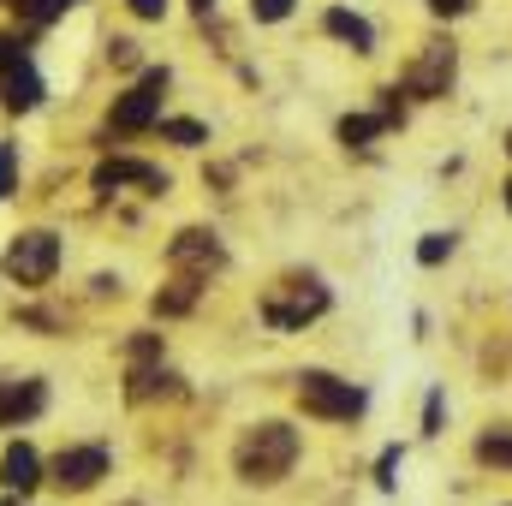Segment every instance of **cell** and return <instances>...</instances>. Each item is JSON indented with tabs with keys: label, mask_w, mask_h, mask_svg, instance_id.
<instances>
[{
	"label": "cell",
	"mask_w": 512,
	"mask_h": 506,
	"mask_svg": "<svg viewBox=\"0 0 512 506\" xmlns=\"http://www.w3.org/2000/svg\"><path fill=\"white\" fill-rule=\"evenodd\" d=\"M507 209H512V179H507Z\"/></svg>",
	"instance_id": "cell-27"
},
{
	"label": "cell",
	"mask_w": 512,
	"mask_h": 506,
	"mask_svg": "<svg viewBox=\"0 0 512 506\" xmlns=\"http://www.w3.org/2000/svg\"><path fill=\"white\" fill-rule=\"evenodd\" d=\"M292 459H298V429L292 423H256L233 447V465H239L245 483H280L292 471Z\"/></svg>",
	"instance_id": "cell-1"
},
{
	"label": "cell",
	"mask_w": 512,
	"mask_h": 506,
	"mask_svg": "<svg viewBox=\"0 0 512 506\" xmlns=\"http://www.w3.org/2000/svg\"><path fill=\"white\" fill-rule=\"evenodd\" d=\"M131 12H137V18H161V12H167V0H131Z\"/></svg>",
	"instance_id": "cell-24"
},
{
	"label": "cell",
	"mask_w": 512,
	"mask_h": 506,
	"mask_svg": "<svg viewBox=\"0 0 512 506\" xmlns=\"http://www.w3.org/2000/svg\"><path fill=\"white\" fill-rule=\"evenodd\" d=\"M393 471H399V447H387V453H382V465H376V477H382V483H393Z\"/></svg>",
	"instance_id": "cell-23"
},
{
	"label": "cell",
	"mask_w": 512,
	"mask_h": 506,
	"mask_svg": "<svg viewBox=\"0 0 512 506\" xmlns=\"http://www.w3.org/2000/svg\"><path fill=\"white\" fill-rule=\"evenodd\" d=\"M18 6V18L24 24H48V18H60L66 6H78V0H12Z\"/></svg>",
	"instance_id": "cell-16"
},
{
	"label": "cell",
	"mask_w": 512,
	"mask_h": 506,
	"mask_svg": "<svg viewBox=\"0 0 512 506\" xmlns=\"http://www.w3.org/2000/svg\"><path fill=\"white\" fill-rule=\"evenodd\" d=\"M42 405H48V387H42V381H0V429H18V423H30V417H36V411H42Z\"/></svg>",
	"instance_id": "cell-9"
},
{
	"label": "cell",
	"mask_w": 512,
	"mask_h": 506,
	"mask_svg": "<svg viewBox=\"0 0 512 506\" xmlns=\"http://www.w3.org/2000/svg\"><path fill=\"white\" fill-rule=\"evenodd\" d=\"M376 131H387L382 114H352V120H340V143H370Z\"/></svg>",
	"instance_id": "cell-15"
},
{
	"label": "cell",
	"mask_w": 512,
	"mask_h": 506,
	"mask_svg": "<svg viewBox=\"0 0 512 506\" xmlns=\"http://www.w3.org/2000/svg\"><path fill=\"white\" fill-rule=\"evenodd\" d=\"M12 179H18V143H0V197H12Z\"/></svg>",
	"instance_id": "cell-19"
},
{
	"label": "cell",
	"mask_w": 512,
	"mask_h": 506,
	"mask_svg": "<svg viewBox=\"0 0 512 506\" xmlns=\"http://www.w3.org/2000/svg\"><path fill=\"white\" fill-rule=\"evenodd\" d=\"M328 36H340V42H352V54H370L376 48V30H370V18H358V12H346V6H328Z\"/></svg>",
	"instance_id": "cell-12"
},
{
	"label": "cell",
	"mask_w": 512,
	"mask_h": 506,
	"mask_svg": "<svg viewBox=\"0 0 512 506\" xmlns=\"http://www.w3.org/2000/svg\"><path fill=\"white\" fill-rule=\"evenodd\" d=\"M167 262H173V268H185L191 280H209V268H221V262H227V251H221V239H215V233L191 227V233H179V239H173Z\"/></svg>",
	"instance_id": "cell-7"
},
{
	"label": "cell",
	"mask_w": 512,
	"mask_h": 506,
	"mask_svg": "<svg viewBox=\"0 0 512 506\" xmlns=\"http://www.w3.org/2000/svg\"><path fill=\"white\" fill-rule=\"evenodd\" d=\"M18 66H30V60H24V42L0 36V72H18Z\"/></svg>",
	"instance_id": "cell-21"
},
{
	"label": "cell",
	"mask_w": 512,
	"mask_h": 506,
	"mask_svg": "<svg viewBox=\"0 0 512 506\" xmlns=\"http://www.w3.org/2000/svg\"><path fill=\"white\" fill-rule=\"evenodd\" d=\"M447 84H453V48H447V42H429L423 60L405 72V90L429 102V96H447Z\"/></svg>",
	"instance_id": "cell-8"
},
{
	"label": "cell",
	"mask_w": 512,
	"mask_h": 506,
	"mask_svg": "<svg viewBox=\"0 0 512 506\" xmlns=\"http://www.w3.org/2000/svg\"><path fill=\"white\" fill-rule=\"evenodd\" d=\"M435 12H465V0H429Z\"/></svg>",
	"instance_id": "cell-25"
},
{
	"label": "cell",
	"mask_w": 512,
	"mask_h": 506,
	"mask_svg": "<svg viewBox=\"0 0 512 506\" xmlns=\"http://www.w3.org/2000/svg\"><path fill=\"white\" fill-rule=\"evenodd\" d=\"M328 310V286L322 280H280V286H268V298H262V316H268V328H280V334H298L304 322H316Z\"/></svg>",
	"instance_id": "cell-3"
},
{
	"label": "cell",
	"mask_w": 512,
	"mask_h": 506,
	"mask_svg": "<svg viewBox=\"0 0 512 506\" xmlns=\"http://www.w3.org/2000/svg\"><path fill=\"white\" fill-rule=\"evenodd\" d=\"M423 435H441V393H429L423 405Z\"/></svg>",
	"instance_id": "cell-22"
},
{
	"label": "cell",
	"mask_w": 512,
	"mask_h": 506,
	"mask_svg": "<svg viewBox=\"0 0 512 506\" xmlns=\"http://www.w3.org/2000/svg\"><path fill=\"white\" fill-rule=\"evenodd\" d=\"M102 477H108V447H96V441H90V447H66V453L54 459V483L72 489V495H78V489H96Z\"/></svg>",
	"instance_id": "cell-6"
},
{
	"label": "cell",
	"mask_w": 512,
	"mask_h": 506,
	"mask_svg": "<svg viewBox=\"0 0 512 506\" xmlns=\"http://www.w3.org/2000/svg\"><path fill=\"white\" fill-rule=\"evenodd\" d=\"M6 506H12V501H6Z\"/></svg>",
	"instance_id": "cell-30"
},
{
	"label": "cell",
	"mask_w": 512,
	"mask_h": 506,
	"mask_svg": "<svg viewBox=\"0 0 512 506\" xmlns=\"http://www.w3.org/2000/svg\"><path fill=\"white\" fill-rule=\"evenodd\" d=\"M0 102H6L12 114H30V108L42 102V78H36L30 66H18V72H6V78H0Z\"/></svg>",
	"instance_id": "cell-13"
},
{
	"label": "cell",
	"mask_w": 512,
	"mask_h": 506,
	"mask_svg": "<svg viewBox=\"0 0 512 506\" xmlns=\"http://www.w3.org/2000/svg\"><path fill=\"white\" fill-rule=\"evenodd\" d=\"M120 185L167 191V173H155V167H143V161H102V167H96V191H120Z\"/></svg>",
	"instance_id": "cell-10"
},
{
	"label": "cell",
	"mask_w": 512,
	"mask_h": 506,
	"mask_svg": "<svg viewBox=\"0 0 512 506\" xmlns=\"http://www.w3.org/2000/svg\"><path fill=\"white\" fill-rule=\"evenodd\" d=\"M191 6H197V12H209V6H215V0H191Z\"/></svg>",
	"instance_id": "cell-26"
},
{
	"label": "cell",
	"mask_w": 512,
	"mask_h": 506,
	"mask_svg": "<svg viewBox=\"0 0 512 506\" xmlns=\"http://www.w3.org/2000/svg\"><path fill=\"white\" fill-rule=\"evenodd\" d=\"M0 483L12 489V495H30L36 483H42V465H36V453L18 441V447H6V459H0Z\"/></svg>",
	"instance_id": "cell-11"
},
{
	"label": "cell",
	"mask_w": 512,
	"mask_h": 506,
	"mask_svg": "<svg viewBox=\"0 0 512 506\" xmlns=\"http://www.w3.org/2000/svg\"><path fill=\"white\" fill-rule=\"evenodd\" d=\"M126 506H137V501H126Z\"/></svg>",
	"instance_id": "cell-29"
},
{
	"label": "cell",
	"mask_w": 512,
	"mask_h": 506,
	"mask_svg": "<svg viewBox=\"0 0 512 506\" xmlns=\"http://www.w3.org/2000/svg\"><path fill=\"white\" fill-rule=\"evenodd\" d=\"M507 149H512V137H507Z\"/></svg>",
	"instance_id": "cell-28"
},
{
	"label": "cell",
	"mask_w": 512,
	"mask_h": 506,
	"mask_svg": "<svg viewBox=\"0 0 512 506\" xmlns=\"http://www.w3.org/2000/svg\"><path fill=\"white\" fill-rule=\"evenodd\" d=\"M298 405H304L310 417H328V423H352V417H364L370 393H364V387H352L346 376H328V370H304V376H298Z\"/></svg>",
	"instance_id": "cell-2"
},
{
	"label": "cell",
	"mask_w": 512,
	"mask_h": 506,
	"mask_svg": "<svg viewBox=\"0 0 512 506\" xmlns=\"http://www.w3.org/2000/svg\"><path fill=\"white\" fill-rule=\"evenodd\" d=\"M477 459H483V465H501V471H512V435H507V429L483 435V441H477Z\"/></svg>",
	"instance_id": "cell-14"
},
{
	"label": "cell",
	"mask_w": 512,
	"mask_h": 506,
	"mask_svg": "<svg viewBox=\"0 0 512 506\" xmlns=\"http://www.w3.org/2000/svg\"><path fill=\"white\" fill-rule=\"evenodd\" d=\"M292 12V0H251V18H262V24H280Z\"/></svg>",
	"instance_id": "cell-20"
},
{
	"label": "cell",
	"mask_w": 512,
	"mask_h": 506,
	"mask_svg": "<svg viewBox=\"0 0 512 506\" xmlns=\"http://www.w3.org/2000/svg\"><path fill=\"white\" fill-rule=\"evenodd\" d=\"M54 268H60V239H54L48 227H30V233H18V239L6 245V274H12L18 286H48Z\"/></svg>",
	"instance_id": "cell-4"
},
{
	"label": "cell",
	"mask_w": 512,
	"mask_h": 506,
	"mask_svg": "<svg viewBox=\"0 0 512 506\" xmlns=\"http://www.w3.org/2000/svg\"><path fill=\"white\" fill-rule=\"evenodd\" d=\"M161 96H167V72H143L137 84H131L126 96L114 102V114H108V131H149L161 120Z\"/></svg>",
	"instance_id": "cell-5"
},
{
	"label": "cell",
	"mask_w": 512,
	"mask_h": 506,
	"mask_svg": "<svg viewBox=\"0 0 512 506\" xmlns=\"http://www.w3.org/2000/svg\"><path fill=\"white\" fill-rule=\"evenodd\" d=\"M447 256H453V233H429V239L417 245V262H429V268L447 262Z\"/></svg>",
	"instance_id": "cell-18"
},
{
	"label": "cell",
	"mask_w": 512,
	"mask_h": 506,
	"mask_svg": "<svg viewBox=\"0 0 512 506\" xmlns=\"http://www.w3.org/2000/svg\"><path fill=\"white\" fill-rule=\"evenodd\" d=\"M161 137H167V143H185V149L209 143V131L197 126V120H167V126H161Z\"/></svg>",
	"instance_id": "cell-17"
}]
</instances>
